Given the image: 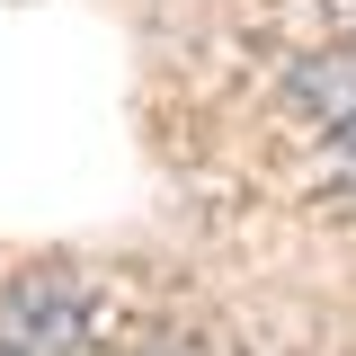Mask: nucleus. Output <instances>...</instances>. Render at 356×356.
Returning <instances> with one entry per match:
<instances>
[{
    "mask_svg": "<svg viewBox=\"0 0 356 356\" xmlns=\"http://www.w3.org/2000/svg\"><path fill=\"white\" fill-rule=\"evenodd\" d=\"M0 339L36 356H81L89 348V285L72 267H27L0 285Z\"/></svg>",
    "mask_w": 356,
    "mask_h": 356,
    "instance_id": "1",
    "label": "nucleus"
},
{
    "mask_svg": "<svg viewBox=\"0 0 356 356\" xmlns=\"http://www.w3.org/2000/svg\"><path fill=\"white\" fill-rule=\"evenodd\" d=\"M339 143H348V170H356V116H348V125H339Z\"/></svg>",
    "mask_w": 356,
    "mask_h": 356,
    "instance_id": "2",
    "label": "nucleus"
},
{
    "mask_svg": "<svg viewBox=\"0 0 356 356\" xmlns=\"http://www.w3.org/2000/svg\"><path fill=\"white\" fill-rule=\"evenodd\" d=\"M0 356H36V348H9V339H0Z\"/></svg>",
    "mask_w": 356,
    "mask_h": 356,
    "instance_id": "3",
    "label": "nucleus"
}]
</instances>
